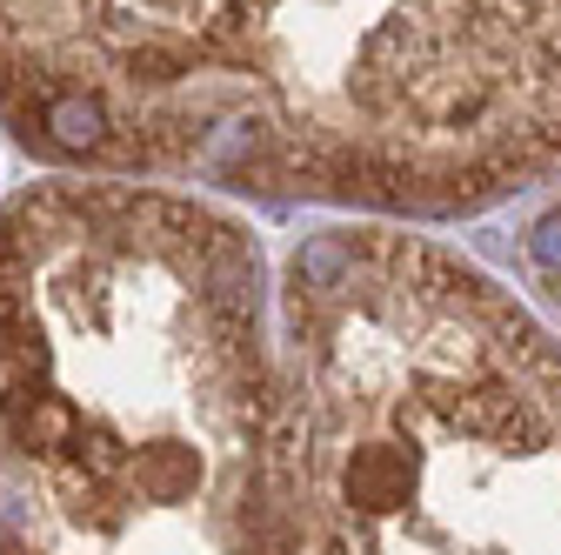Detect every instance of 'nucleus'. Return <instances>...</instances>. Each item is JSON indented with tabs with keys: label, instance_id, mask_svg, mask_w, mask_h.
<instances>
[{
	"label": "nucleus",
	"instance_id": "f03ea898",
	"mask_svg": "<svg viewBox=\"0 0 561 555\" xmlns=\"http://www.w3.org/2000/svg\"><path fill=\"white\" fill-rule=\"evenodd\" d=\"M0 555H308L254 235L187 188L0 207Z\"/></svg>",
	"mask_w": 561,
	"mask_h": 555
},
{
	"label": "nucleus",
	"instance_id": "7ed1b4c3",
	"mask_svg": "<svg viewBox=\"0 0 561 555\" xmlns=\"http://www.w3.org/2000/svg\"><path fill=\"white\" fill-rule=\"evenodd\" d=\"M274 308L308 555H561V341L495 274L355 222Z\"/></svg>",
	"mask_w": 561,
	"mask_h": 555
},
{
	"label": "nucleus",
	"instance_id": "f257e3e1",
	"mask_svg": "<svg viewBox=\"0 0 561 555\" xmlns=\"http://www.w3.org/2000/svg\"><path fill=\"white\" fill-rule=\"evenodd\" d=\"M0 127L94 181L461 222L561 181V0H0Z\"/></svg>",
	"mask_w": 561,
	"mask_h": 555
}]
</instances>
